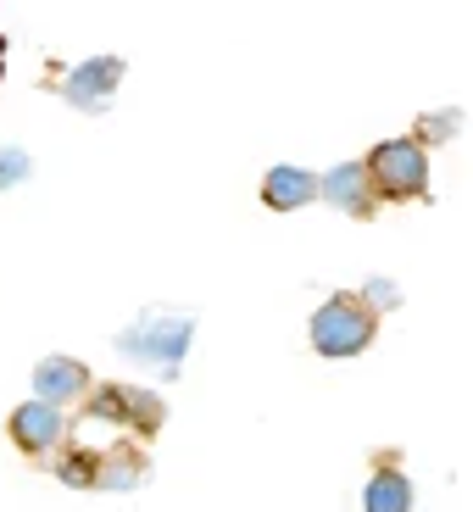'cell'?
<instances>
[{
  "label": "cell",
  "mask_w": 473,
  "mask_h": 512,
  "mask_svg": "<svg viewBox=\"0 0 473 512\" xmlns=\"http://www.w3.org/2000/svg\"><path fill=\"white\" fill-rule=\"evenodd\" d=\"M362 512H412V479L401 474L396 451L373 457V479L362 490Z\"/></svg>",
  "instance_id": "cell-9"
},
{
  "label": "cell",
  "mask_w": 473,
  "mask_h": 512,
  "mask_svg": "<svg viewBox=\"0 0 473 512\" xmlns=\"http://www.w3.org/2000/svg\"><path fill=\"white\" fill-rule=\"evenodd\" d=\"M95 451L101 446H67L62 457H56V479H62V485H73V490H95Z\"/></svg>",
  "instance_id": "cell-12"
},
{
  "label": "cell",
  "mask_w": 473,
  "mask_h": 512,
  "mask_svg": "<svg viewBox=\"0 0 473 512\" xmlns=\"http://www.w3.org/2000/svg\"><path fill=\"white\" fill-rule=\"evenodd\" d=\"M6 435H12V446L23 451V457H51V451L67 440V418H62V407H51V401L34 396L6 418Z\"/></svg>",
  "instance_id": "cell-5"
},
{
  "label": "cell",
  "mask_w": 473,
  "mask_h": 512,
  "mask_svg": "<svg viewBox=\"0 0 473 512\" xmlns=\"http://www.w3.org/2000/svg\"><path fill=\"white\" fill-rule=\"evenodd\" d=\"M145 474H151V462L128 440L95 451V490H134V485H145Z\"/></svg>",
  "instance_id": "cell-11"
},
{
  "label": "cell",
  "mask_w": 473,
  "mask_h": 512,
  "mask_svg": "<svg viewBox=\"0 0 473 512\" xmlns=\"http://www.w3.org/2000/svg\"><path fill=\"white\" fill-rule=\"evenodd\" d=\"M28 173H34V162H28V151H17V145H6V151H0V190H12V184H23Z\"/></svg>",
  "instance_id": "cell-14"
},
{
  "label": "cell",
  "mask_w": 473,
  "mask_h": 512,
  "mask_svg": "<svg viewBox=\"0 0 473 512\" xmlns=\"http://www.w3.org/2000/svg\"><path fill=\"white\" fill-rule=\"evenodd\" d=\"M318 195L334 206V212H346V218H373V212H379V195H373L368 162H340V167H329V173L318 179Z\"/></svg>",
  "instance_id": "cell-6"
},
{
  "label": "cell",
  "mask_w": 473,
  "mask_h": 512,
  "mask_svg": "<svg viewBox=\"0 0 473 512\" xmlns=\"http://www.w3.org/2000/svg\"><path fill=\"white\" fill-rule=\"evenodd\" d=\"M123 56H90V62H78L73 78L62 84V95L73 106H84V112H106V101L117 95V84H123Z\"/></svg>",
  "instance_id": "cell-7"
},
{
  "label": "cell",
  "mask_w": 473,
  "mask_h": 512,
  "mask_svg": "<svg viewBox=\"0 0 473 512\" xmlns=\"http://www.w3.org/2000/svg\"><path fill=\"white\" fill-rule=\"evenodd\" d=\"M307 201H318V173L290 167V162L262 173V206H268V212H301Z\"/></svg>",
  "instance_id": "cell-10"
},
{
  "label": "cell",
  "mask_w": 473,
  "mask_h": 512,
  "mask_svg": "<svg viewBox=\"0 0 473 512\" xmlns=\"http://www.w3.org/2000/svg\"><path fill=\"white\" fill-rule=\"evenodd\" d=\"M0 78H6V39H0Z\"/></svg>",
  "instance_id": "cell-16"
},
{
  "label": "cell",
  "mask_w": 473,
  "mask_h": 512,
  "mask_svg": "<svg viewBox=\"0 0 473 512\" xmlns=\"http://www.w3.org/2000/svg\"><path fill=\"white\" fill-rule=\"evenodd\" d=\"M379 334V312L362 301V295H329L318 312H312V351L329 362H346V357H362Z\"/></svg>",
  "instance_id": "cell-1"
},
{
  "label": "cell",
  "mask_w": 473,
  "mask_h": 512,
  "mask_svg": "<svg viewBox=\"0 0 473 512\" xmlns=\"http://www.w3.org/2000/svg\"><path fill=\"white\" fill-rule=\"evenodd\" d=\"M368 179L379 201H423L429 195V151L418 140H384L368 151Z\"/></svg>",
  "instance_id": "cell-4"
},
{
  "label": "cell",
  "mask_w": 473,
  "mask_h": 512,
  "mask_svg": "<svg viewBox=\"0 0 473 512\" xmlns=\"http://www.w3.org/2000/svg\"><path fill=\"white\" fill-rule=\"evenodd\" d=\"M95 384H90V368L78 357H45L34 368V396L51 401V407H73V401H84Z\"/></svg>",
  "instance_id": "cell-8"
},
{
  "label": "cell",
  "mask_w": 473,
  "mask_h": 512,
  "mask_svg": "<svg viewBox=\"0 0 473 512\" xmlns=\"http://www.w3.org/2000/svg\"><path fill=\"white\" fill-rule=\"evenodd\" d=\"M362 301H368L373 312H390V307H401V290L390 279H368L362 284Z\"/></svg>",
  "instance_id": "cell-15"
},
{
  "label": "cell",
  "mask_w": 473,
  "mask_h": 512,
  "mask_svg": "<svg viewBox=\"0 0 473 512\" xmlns=\"http://www.w3.org/2000/svg\"><path fill=\"white\" fill-rule=\"evenodd\" d=\"M84 418L117 423L134 440H151V435H162V423H167V401L156 390H140V384H101V390L84 396Z\"/></svg>",
  "instance_id": "cell-3"
},
{
  "label": "cell",
  "mask_w": 473,
  "mask_h": 512,
  "mask_svg": "<svg viewBox=\"0 0 473 512\" xmlns=\"http://www.w3.org/2000/svg\"><path fill=\"white\" fill-rule=\"evenodd\" d=\"M195 340V318L190 312H145L134 329L117 334V351L134 362H145V368H162L167 379L184 368V351H190Z\"/></svg>",
  "instance_id": "cell-2"
},
{
  "label": "cell",
  "mask_w": 473,
  "mask_h": 512,
  "mask_svg": "<svg viewBox=\"0 0 473 512\" xmlns=\"http://www.w3.org/2000/svg\"><path fill=\"white\" fill-rule=\"evenodd\" d=\"M457 128H462V112L457 106H446V112H423L418 117V128H412V140L429 151V145H446V140H457Z\"/></svg>",
  "instance_id": "cell-13"
}]
</instances>
